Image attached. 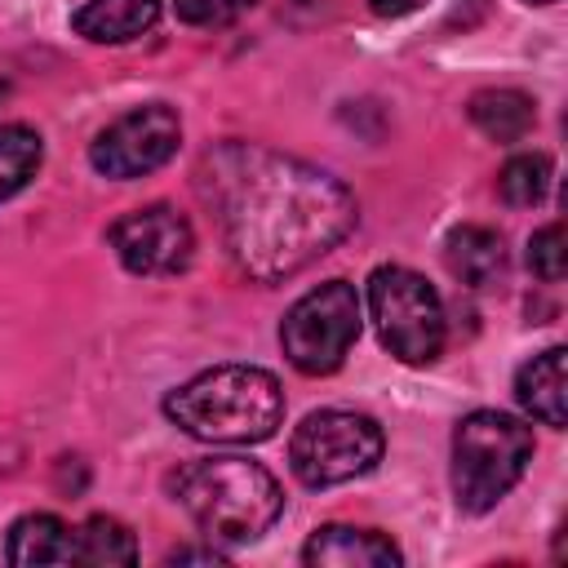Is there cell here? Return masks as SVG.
Wrapping results in <instances>:
<instances>
[{
  "label": "cell",
  "instance_id": "obj_6",
  "mask_svg": "<svg viewBox=\"0 0 568 568\" xmlns=\"http://www.w3.org/2000/svg\"><path fill=\"white\" fill-rule=\"evenodd\" d=\"M368 311L382 346L404 364H430L444 351L439 293L408 266H377L368 275Z\"/></svg>",
  "mask_w": 568,
  "mask_h": 568
},
{
  "label": "cell",
  "instance_id": "obj_20",
  "mask_svg": "<svg viewBox=\"0 0 568 568\" xmlns=\"http://www.w3.org/2000/svg\"><path fill=\"white\" fill-rule=\"evenodd\" d=\"M257 0H173L178 18L191 22V27H226L235 22L240 13H248Z\"/></svg>",
  "mask_w": 568,
  "mask_h": 568
},
{
  "label": "cell",
  "instance_id": "obj_11",
  "mask_svg": "<svg viewBox=\"0 0 568 568\" xmlns=\"http://www.w3.org/2000/svg\"><path fill=\"white\" fill-rule=\"evenodd\" d=\"M568 351L564 346H550L541 355H532L519 377H515V399L524 404V413H532L537 422L564 430L568 426Z\"/></svg>",
  "mask_w": 568,
  "mask_h": 568
},
{
  "label": "cell",
  "instance_id": "obj_14",
  "mask_svg": "<svg viewBox=\"0 0 568 568\" xmlns=\"http://www.w3.org/2000/svg\"><path fill=\"white\" fill-rule=\"evenodd\" d=\"M444 262L462 284L484 288L506 271V244L488 226H457L444 240Z\"/></svg>",
  "mask_w": 568,
  "mask_h": 568
},
{
  "label": "cell",
  "instance_id": "obj_4",
  "mask_svg": "<svg viewBox=\"0 0 568 568\" xmlns=\"http://www.w3.org/2000/svg\"><path fill=\"white\" fill-rule=\"evenodd\" d=\"M532 430L497 408H475L453 430V493L462 510H493L528 470Z\"/></svg>",
  "mask_w": 568,
  "mask_h": 568
},
{
  "label": "cell",
  "instance_id": "obj_7",
  "mask_svg": "<svg viewBox=\"0 0 568 568\" xmlns=\"http://www.w3.org/2000/svg\"><path fill=\"white\" fill-rule=\"evenodd\" d=\"M359 337V293L346 280H328L297 297L280 324V346L297 373L324 377L342 368L346 351Z\"/></svg>",
  "mask_w": 568,
  "mask_h": 568
},
{
  "label": "cell",
  "instance_id": "obj_12",
  "mask_svg": "<svg viewBox=\"0 0 568 568\" xmlns=\"http://www.w3.org/2000/svg\"><path fill=\"white\" fill-rule=\"evenodd\" d=\"M155 18H160V0H89L75 9L71 27L98 44H124L151 31Z\"/></svg>",
  "mask_w": 568,
  "mask_h": 568
},
{
  "label": "cell",
  "instance_id": "obj_15",
  "mask_svg": "<svg viewBox=\"0 0 568 568\" xmlns=\"http://www.w3.org/2000/svg\"><path fill=\"white\" fill-rule=\"evenodd\" d=\"M466 111H470V124L493 142H519V138H528V129L537 120L532 98L519 89H484L470 98Z\"/></svg>",
  "mask_w": 568,
  "mask_h": 568
},
{
  "label": "cell",
  "instance_id": "obj_3",
  "mask_svg": "<svg viewBox=\"0 0 568 568\" xmlns=\"http://www.w3.org/2000/svg\"><path fill=\"white\" fill-rule=\"evenodd\" d=\"M173 497L213 541H253L280 510L284 493L275 475L253 457H195L173 475Z\"/></svg>",
  "mask_w": 568,
  "mask_h": 568
},
{
  "label": "cell",
  "instance_id": "obj_16",
  "mask_svg": "<svg viewBox=\"0 0 568 568\" xmlns=\"http://www.w3.org/2000/svg\"><path fill=\"white\" fill-rule=\"evenodd\" d=\"M133 559H138V541L120 519L93 515L75 528V564L111 568V564H133Z\"/></svg>",
  "mask_w": 568,
  "mask_h": 568
},
{
  "label": "cell",
  "instance_id": "obj_2",
  "mask_svg": "<svg viewBox=\"0 0 568 568\" xmlns=\"http://www.w3.org/2000/svg\"><path fill=\"white\" fill-rule=\"evenodd\" d=\"M164 413L204 444H262L284 422V390L266 368L222 364L169 390Z\"/></svg>",
  "mask_w": 568,
  "mask_h": 568
},
{
  "label": "cell",
  "instance_id": "obj_5",
  "mask_svg": "<svg viewBox=\"0 0 568 568\" xmlns=\"http://www.w3.org/2000/svg\"><path fill=\"white\" fill-rule=\"evenodd\" d=\"M382 448L386 439L373 417L346 408H320L293 430L288 462L306 488H333L355 475H368L382 462Z\"/></svg>",
  "mask_w": 568,
  "mask_h": 568
},
{
  "label": "cell",
  "instance_id": "obj_24",
  "mask_svg": "<svg viewBox=\"0 0 568 568\" xmlns=\"http://www.w3.org/2000/svg\"><path fill=\"white\" fill-rule=\"evenodd\" d=\"M0 93H4V80H0Z\"/></svg>",
  "mask_w": 568,
  "mask_h": 568
},
{
  "label": "cell",
  "instance_id": "obj_8",
  "mask_svg": "<svg viewBox=\"0 0 568 568\" xmlns=\"http://www.w3.org/2000/svg\"><path fill=\"white\" fill-rule=\"evenodd\" d=\"M182 142V120L173 106L164 102H146V106H133L124 111L120 120H111L93 146H89V160L102 178H142V173H155L164 160H173Z\"/></svg>",
  "mask_w": 568,
  "mask_h": 568
},
{
  "label": "cell",
  "instance_id": "obj_10",
  "mask_svg": "<svg viewBox=\"0 0 568 568\" xmlns=\"http://www.w3.org/2000/svg\"><path fill=\"white\" fill-rule=\"evenodd\" d=\"M302 559L311 568H390L399 564V546L373 528H351V524H324L306 541Z\"/></svg>",
  "mask_w": 568,
  "mask_h": 568
},
{
  "label": "cell",
  "instance_id": "obj_13",
  "mask_svg": "<svg viewBox=\"0 0 568 568\" xmlns=\"http://www.w3.org/2000/svg\"><path fill=\"white\" fill-rule=\"evenodd\" d=\"M9 564L18 568H40V564H75V532L58 515H22L9 528L4 546Z\"/></svg>",
  "mask_w": 568,
  "mask_h": 568
},
{
  "label": "cell",
  "instance_id": "obj_18",
  "mask_svg": "<svg viewBox=\"0 0 568 568\" xmlns=\"http://www.w3.org/2000/svg\"><path fill=\"white\" fill-rule=\"evenodd\" d=\"M546 186H550V160H546V155H515V160H506V169L497 173V191H501V200L515 204V209L537 204V200L546 195Z\"/></svg>",
  "mask_w": 568,
  "mask_h": 568
},
{
  "label": "cell",
  "instance_id": "obj_9",
  "mask_svg": "<svg viewBox=\"0 0 568 568\" xmlns=\"http://www.w3.org/2000/svg\"><path fill=\"white\" fill-rule=\"evenodd\" d=\"M106 240L133 275H178L191 266L195 253L191 222L169 204H146L124 213L120 222H111Z\"/></svg>",
  "mask_w": 568,
  "mask_h": 568
},
{
  "label": "cell",
  "instance_id": "obj_21",
  "mask_svg": "<svg viewBox=\"0 0 568 568\" xmlns=\"http://www.w3.org/2000/svg\"><path fill=\"white\" fill-rule=\"evenodd\" d=\"M426 0H368V9L377 13V18H404V13H413V9H422Z\"/></svg>",
  "mask_w": 568,
  "mask_h": 568
},
{
  "label": "cell",
  "instance_id": "obj_1",
  "mask_svg": "<svg viewBox=\"0 0 568 568\" xmlns=\"http://www.w3.org/2000/svg\"><path fill=\"white\" fill-rule=\"evenodd\" d=\"M195 191L235 266L262 284L297 275L355 226V195L337 178L257 142L204 151Z\"/></svg>",
  "mask_w": 568,
  "mask_h": 568
},
{
  "label": "cell",
  "instance_id": "obj_22",
  "mask_svg": "<svg viewBox=\"0 0 568 568\" xmlns=\"http://www.w3.org/2000/svg\"><path fill=\"white\" fill-rule=\"evenodd\" d=\"M222 559H226V555H217V550H191V546L169 555V564H222Z\"/></svg>",
  "mask_w": 568,
  "mask_h": 568
},
{
  "label": "cell",
  "instance_id": "obj_19",
  "mask_svg": "<svg viewBox=\"0 0 568 568\" xmlns=\"http://www.w3.org/2000/svg\"><path fill=\"white\" fill-rule=\"evenodd\" d=\"M528 266H532V275L546 280V284H559V280H564V271H568V248H564V226H559V222L541 226V231L528 240Z\"/></svg>",
  "mask_w": 568,
  "mask_h": 568
},
{
  "label": "cell",
  "instance_id": "obj_17",
  "mask_svg": "<svg viewBox=\"0 0 568 568\" xmlns=\"http://www.w3.org/2000/svg\"><path fill=\"white\" fill-rule=\"evenodd\" d=\"M40 155H44V142H40L36 129H27V124H4L0 129V200L18 195L36 178Z\"/></svg>",
  "mask_w": 568,
  "mask_h": 568
},
{
  "label": "cell",
  "instance_id": "obj_23",
  "mask_svg": "<svg viewBox=\"0 0 568 568\" xmlns=\"http://www.w3.org/2000/svg\"><path fill=\"white\" fill-rule=\"evenodd\" d=\"M528 4H555V0H528Z\"/></svg>",
  "mask_w": 568,
  "mask_h": 568
}]
</instances>
